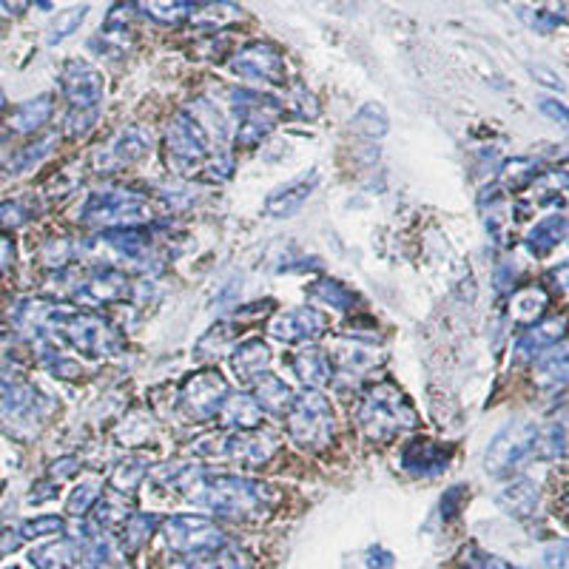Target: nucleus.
<instances>
[{
	"label": "nucleus",
	"instance_id": "f3484780",
	"mask_svg": "<svg viewBox=\"0 0 569 569\" xmlns=\"http://www.w3.org/2000/svg\"><path fill=\"white\" fill-rule=\"evenodd\" d=\"M327 316L316 308H291V311L274 313L268 322V334L279 342H316L327 334Z\"/></svg>",
	"mask_w": 569,
	"mask_h": 569
},
{
	"label": "nucleus",
	"instance_id": "58836bf2",
	"mask_svg": "<svg viewBox=\"0 0 569 569\" xmlns=\"http://www.w3.org/2000/svg\"><path fill=\"white\" fill-rule=\"evenodd\" d=\"M388 112H384L382 105L379 103H365L359 109V112L354 114V120H350V129H354V134H359V137H368V140H379L388 134Z\"/></svg>",
	"mask_w": 569,
	"mask_h": 569
},
{
	"label": "nucleus",
	"instance_id": "6ab92c4d",
	"mask_svg": "<svg viewBox=\"0 0 569 569\" xmlns=\"http://www.w3.org/2000/svg\"><path fill=\"white\" fill-rule=\"evenodd\" d=\"M316 186H320V174L316 171L305 174V177H297V180H291L288 186H279L277 191H271L268 200H265V214L274 216V220H288V216L299 214L302 205H305V202L311 200L313 191H316Z\"/></svg>",
	"mask_w": 569,
	"mask_h": 569
},
{
	"label": "nucleus",
	"instance_id": "9d476101",
	"mask_svg": "<svg viewBox=\"0 0 569 569\" xmlns=\"http://www.w3.org/2000/svg\"><path fill=\"white\" fill-rule=\"evenodd\" d=\"M535 442H538V424L527 422V419H515L504 431L495 433V438L487 447L484 470L495 479H507L533 456Z\"/></svg>",
	"mask_w": 569,
	"mask_h": 569
},
{
	"label": "nucleus",
	"instance_id": "cd10ccee",
	"mask_svg": "<svg viewBox=\"0 0 569 569\" xmlns=\"http://www.w3.org/2000/svg\"><path fill=\"white\" fill-rule=\"evenodd\" d=\"M564 342V320H553V322H535L529 325L524 334H521L518 345H515V354L518 359L533 361L535 356L544 354L547 347L558 345Z\"/></svg>",
	"mask_w": 569,
	"mask_h": 569
},
{
	"label": "nucleus",
	"instance_id": "13d9d810",
	"mask_svg": "<svg viewBox=\"0 0 569 569\" xmlns=\"http://www.w3.org/2000/svg\"><path fill=\"white\" fill-rule=\"evenodd\" d=\"M365 556H368L365 558V564H368L370 569H393V564H397L393 553H388V549L382 547H370Z\"/></svg>",
	"mask_w": 569,
	"mask_h": 569
},
{
	"label": "nucleus",
	"instance_id": "412c9836",
	"mask_svg": "<svg viewBox=\"0 0 569 569\" xmlns=\"http://www.w3.org/2000/svg\"><path fill=\"white\" fill-rule=\"evenodd\" d=\"M186 21L197 29H228L243 21V9L231 0H188Z\"/></svg>",
	"mask_w": 569,
	"mask_h": 569
},
{
	"label": "nucleus",
	"instance_id": "8fccbe9b",
	"mask_svg": "<svg viewBox=\"0 0 569 569\" xmlns=\"http://www.w3.org/2000/svg\"><path fill=\"white\" fill-rule=\"evenodd\" d=\"M71 254H75L71 243H66V239H49L41 250V263L49 265V268H63L66 263H71Z\"/></svg>",
	"mask_w": 569,
	"mask_h": 569
},
{
	"label": "nucleus",
	"instance_id": "603ef678",
	"mask_svg": "<svg viewBox=\"0 0 569 569\" xmlns=\"http://www.w3.org/2000/svg\"><path fill=\"white\" fill-rule=\"evenodd\" d=\"M100 118V109H91V112H75L71 109L69 118H66V132L69 137H83V134L91 132V125L98 123Z\"/></svg>",
	"mask_w": 569,
	"mask_h": 569
},
{
	"label": "nucleus",
	"instance_id": "3c124183",
	"mask_svg": "<svg viewBox=\"0 0 569 569\" xmlns=\"http://www.w3.org/2000/svg\"><path fill=\"white\" fill-rule=\"evenodd\" d=\"M465 569H515V567L510 561H504V558L490 556V553H481V549L470 547L465 553Z\"/></svg>",
	"mask_w": 569,
	"mask_h": 569
},
{
	"label": "nucleus",
	"instance_id": "7c9ffc66",
	"mask_svg": "<svg viewBox=\"0 0 569 569\" xmlns=\"http://www.w3.org/2000/svg\"><path fill=\"white\" fill-rule=\"evenodd\" d=\"M499 507L515 518H529L538 507V484L529 479H518L499 493Z\"/></svg>",
	"mask_w": 569,
	"mask_h": 569
},
{
	"label": "nucleus",
	"instance_id": "c03bdc74",
	"mask_svg": "<svg viewBox=\"0 0 569 569\" xmlns=\"http://www.w3.org/2000/svg\"><path fill=\"white\" fill-rule=\"evenodd\" d=\"M501 177H504L507 191H521V188L533 186L538 180V163L529 160V157H515V160H510L504 166Z\"/></svg>",
	"mask_w": 569,
	"mask_h": 569
},
{
	"label": "nucleus",
	"instance_id": "5fc2aeb1",
	"mask_svg": "<svg viewBox=\"0 0 569 569\" xmlns=\"http://www.w3.org/2000/svg\"><path fill=\"white\" fill-rule=\"evenodd\" d=\"M465 499H467V487L456 484L450 487L445 495H442V518L445 521H453L458 513H461V507H465Z\"/></svg>",
	"mask_w": 569,
	"mask_h": 569
},
{
	"label": "nucleus",
	"instance_id": "dca6fc26",
	"mask_svg": "<svg viewBox=\"0 0 569 569\" xmlns=\"http://www.w3.org/2000/svg\"><path fill=\"white\" fill-rule=\"evenodd\" d=\"M125 297H129V277L118 271L114 265L94 268L86 277H80L75 288V299L89 311L91 308L118 305V302H125Z\"/></svg>",
	"mask_w": 569,
	"mask_h": 569
},
{
	"label": "nucleus",
	"instance_id": "f257e3e1",
	"mask_svg": "<svg viewBox=\"0 0 569 569\" xmlns=\"http://www.w3.org/2000/svg\"><path fill=\"white\" fill-rule=\"evenodd\" d=\"M188 499L194 501L197 507L209 510L220 518L248 524V521L268 518L277 495L271 493V487L257 479H248V476L205 470L188 490Z\"/></svg>",
	"mask_w": 569,
	"mask_h": 569
},
{
	"label": "nucleus",
	"instance_id": "1a4fd4ad",
	"mask_svg": "<svg viewBox=\"0 0 569 569\" xmlns=\"http://www.w3.org/2000/svg\"><path fill=\"white\" fill-rule=\"evenodd\" d=\"M154 209L137 191H98L80 205V223L91 228H143L152 223Z\"/></svg>",
	"mask_w": 569,
	"mask_h": 569
},
{
	"label": "nucleus",
	"instance_id": "de8ad7c7",
	"mask_svg": "<svg viewBox=\"0 0 569 569\" xmlns=\"http://www.w3.org/2000/svg\"><path fill=\"white\" fill-rule=\"evenodd\" d=\"M535 453H542L544 458H564V453H567V427L556 422V424H549L544 433L538 431Z\"/></svg>",
	"mask_w": 569,
	"mask_h": 569
},
{
	"label": "nucleus",
	"instance_id": "338daca9",
	"mask_svg": "<svg viewBox=\"0 0 569 569\" xmlns=\"http://www.w3.org/2000/svg\"><path fill=\"white\" fill-rule=\"evenodd\" d=\"M501 3H504V0H501Z\"/></svg>",
	"mask_w": 569,
	"mask_h": 569
},
{
	"label": "nucleus",
	"instance_id": "f03ea898",
	"mask_svg": "<svg viewBox=\"0 0 569 569\" xmlns=\"http://www.w3.org/2000/svg\"><path fill=\"white\" fill-rule=\"evenodd\" d=\"M43 331H52L60 342L83 354L86 359H105L123 350V336L114 331L109 320L89 308H63L55 305Z\"/></svg>",
	"mask_w": 569,
	"mask_h": 569
},
{
	"label": "nucleus",
	"instance_id": "6e6552de",
	"mask_svg": "<svg viewBox=\"0 0 569 569\" xmlns=\"http://www.w3.org/2000/svg\"><path fill=\"white\" fill-rule=\"evenodd\" d=\"M228 105L236 123V148H257L284 118V103L254 89H231Z\"/></svg>",
	"mask_w": 569,
	"mask_h": 569
},
{
	"label": "nucleus",
	"instance_id": "b1692460",
	"mask_svg": "<svg viewBox=\"0 0 569 569\" xmlns=\"http://www.w3.org/2000/svg\"><path fill=\"white\" fill-rule=\"evenodd\" d=\"M293 397H297V393H293L291 384H284L279 376L268 373V370L254 379V399H257V404L268 416L282 419L284 413H288V408H291Z\"/></svg>",
	"mask_w": 569,
	"mask_h": 569
},
{
	"label": "nucleus",
	"instance_id": "4c0bfd02",
	"mask_svg": "<svg viewBox=\"0 0 569 569\" xmlns=\"http://www.w3.org/2000/svg\"><path fill=\"white\" fill-rule=\"evenodd\" d=\"M132 7L160 26H177L188 14V0H132Z\"/></svg>",
	"mask_w": 569,
	"mask_h": 569
},
{
	"label": "nucleus",
	"instance_id": "69168bd1",
	"mask_svg": "<svg viewBox=\"0 0 569 569\" xmlns=\"http://www.w3.org/2000/svg\"><path fill=\"white\" fill-rule=\"evenodd\" d=\"M7 112V94H3V91H0V114Z\"/></svg>",
	"mask_w": 569,
	"mask_h": 569
},
{
	"label": "nucleus",
	"instance_id": "2eb2a0df",
	"mask_svg": "<svg viewBox=\"0 0 569 569\" xmlns=\"http://www.w3.org/2000/svg\"><path fill=\"white\" fill-rule=\"evenodd\" d=\"M60 91L66 103H69V109H75V112L100 109L105 94L103 71L94 69L89 60L71 57V60L63 63L60 69Z\"/></svg>",
	"mask_w": 569,
	"mask_h": 569
},
{
	"label": "nucleus",
	"instance_id": "a878e982",
	"mask_svg": "<svg viewBox=\"0 0 569 569\" xmlns=\"http://www.w3.org/2000/svg\"><path fill=\"white\" fill-rule=\"evenodd\" d=\"M547 308L549 293L544 291L542 284H527V288H518L510 299V320H513V325L529 327L535 322H542Z\"/></svg>",
	"mask_w": 569,
	"mask_h": 569
},
{
	"label": "nucleus",
	"instance_id": "c85d7f7f",
	"mask_svg": "<svg viewBox=\"0 0 569 569\" xmlns=\"http://www.w3.org/2000/svg\"><path fill=\"white\" fill-rule=\"evenodd\" d=\"M29 564L35 569H80L75 538H57V542L41 544L29 553Z\"/></svg>",
	"mask_w": 569,
	"mask_h": 569
},
{
	"label": "nucleus",
	"instance_id": "20e7f679",
	"mask_svg": "<svg viewBox=\"0 0 569 569\" xmlns=\"http://www.w3.org/2000/svg\"><path fill=\"white\" fill-rule=\"evenodd\" d=\"M361 433L376 445H390L402 431H413L419 424L416 408L408 402L393 382H376L359 399L356 410Z\"/></svg>",
	"mask_w": 569,
	"mask_h": 569
},
{
	"label": "nucleus",
	"instance_id": "e2e57ef3",
	"mask_svg": "<svg viewBox=\"0 0 569 569\" xmlns=\"http://www.w3.org/2000/svg\"><path fill=\"white\" fill-rule=\"evenodd\" d=\"M29 7H32V0H0V9L9 14H23L29 12Z\"/></svg>",
	"mask_w": 569,
	"mask_h": 569
},
{
	"label": "nucleus",
	"instance_id": "a18cd8bd",
	"mask_svg": "<svg viewBox=\"0 0 569 569\" xmlns=\"http://www.w3.org/2000/svg\"><path fill=\"white\" fill-rule=\"evenodd\" d=\"M37 205L32 200H7L0 202V228H21L29 220H35Z\"/></svg>",
	"mask_w": 569,
	"mask_h": 569
},
{
	"label": "nucleus",
	"instance_id": "864d4df0",
	"mask_svg": "<svg viewBox=\"0 0 569 569\" xmlns=\"http://www.w3.org/2000/svg\"><path fill=\"white\" fill-rule=\"evenodd\" d=\"M291 109L302 120H313V118H316V114H320V103H316V98H313V94L308 89H302V86H297V89H293Z\"/></svg>",
	"mask_w": 569,
	"mask_h": 569
},
{
	"label": "nucleus",
	"instance_id": "f704fd0d",
	"mask_svg": "<svg viewBox=\"0 0 569 569\" xmlns=\"http://www.w3.org/2000/svg\"><path fill=\"white\" fill-rule=\"evenodd\" d=\"M308 299L311 302H316V305L322 308H334V311H354V305L359 302L356 299V293L347 288V284H342L339 279H316V282L308 284Z\"/></svg>",
	"mask_w": 569,
	"mask_h": 569
},
{
	"label": "nucleus",
	"instance_id": "aec40b11",
	"mask_svg": "<svg viewBox=\"0 0 569 569\" xmlns=\"http://www.w3.org/2000/svg\"><path fill=\"white\" fill-rule=\"evenodd\" d=\"M52 114H55V98L52 94H41V98H32L26 103L14 105L12 112L3 120V132L9 137H26V134L41 132L43 125L49 123Z\"/></svg>",
	"mask_w": 569,
	"mask_h": 569
},
{
	"label": "nucleus",
	"instance_id": "423d86ee",
	"mask_svg": "<svg viewBox=\"0 0 569 569\" xmlns=\"http://www.w3.org/2000/svg\"><path fill=\"white\" fill-rule=\"evenodd\" d=\"M284 424H288V436L297 447L308 453H320L331 447L336 431V416L331 408V399L316 388H305L297 393L284 413Z\"/></svg>",
	"mask_w": 569,
	"mask_h": 569
},
{
	"label": "nucleus",
	"instance_id": "09e8293b",
	"mask_svg": "<svg viewBox=\"0 0 569 569\" xmlns=\"http://www.w3.org/2000/svg\"><path fill=\"white\" fill-rule=\"evenodd\" d=\"M518 18L524 23H527L529 29H535V32H538V35H549V32H553V29H558L564 23V18L561 14H556V12H547V9H527V7H521L518 9Z\"/></svg>",
	"mask_w": 569,
	"mask_h": 569
},
{
	"label": "nucleus",
	"instance_id": "f8f14e48",
	"mask_svg": "<svg viewBox=\"0 0 569 569\" xmlns=\"http://www.w3.org/2000/svg\"><path fill=\"white\" fill-rule=\"evenodd\" d=\"M228 397V382L223 379L220 370H200V373L188 376L180 388V413L194 424L214 422L216 410L223 404V399Z\"/></svg>",
	"mask_w": 569,
	"mask_h": 569
},
{
	"label": "nucleus",
	"instance_id": "473e14b6",
	"mask_svg": "<svg viewBox=\"0 0 569 569\" xmlns=\"http://www.w3.org/2000/svg\"><path fill=\"white\" fill-rule=\"evenodd\" d=\"M52 146H57V134H46V137H37L35 143L18 148L7 160V166H3V174H7V177H21V174L26 171H35V168L55 152Z\"/></svg>",
	"mask_w": 569,
	"mask_h": 569
},
{
	"label": "nucleus",
	"instance_id": "bb28decb",
	"mask_svg": "<svg viewBox=\"0 0 569 569\" xmlns=\"http://www.w3.org/2000/svg\"><path fill=\"white\" fill-rule=\"evenodd\" d=\"M148 231L146 228H109L98 236V245L112 250L118 259H143L148 250Z\"/></svg>",
	"mask_w": 569,
	"mask_h": 569
},
{
	"label": "nucleus",
	"instance_id": "37998d69",
	"mask_svg": "<svg viewBox=\"0 0 569 569\" xmlns=\"http://www.w3.org/2000/svg\"><path fill=\"white\" fill-rule=\"evenodd\" d=\"M86 14H89V7H71L66 9V12H57V18L52 21L49 32H46V43L49 46H57V43H63L66 37H71L80 29V23L86 21Z\"/></svg>",
	"mask_w": 569,
	"mask_h": 569
},
{
	"label": "nucleus",
	"instance_id": "c9c22d12",
	"mask_svg": "<svg viewBox=\"0 0 569 569\" xmlns=\"http://www.w3.org/2000/svg\"><path fill=\"white\" fill-rule=\"evenodd\" d=\"M538 388H558L567 382V345H553L533 359Z\"/></svg>",
	"mask_w": 569,
	"mask_h": 569
},
{
	"label": "nucleus",
	"instance_id": "4be33fe9",
	"mask_svg": "<svg viewBox=\"0 0 569 569\" xmlns=\"http://www.w3.org/2000/svg\"><path fill=\"white\" fill-rule=\"evenodd\" d=\"M263 408L257 404L254 397H245V393H231L223 399L220 410H216V422L223 424L225 431H257L263 424Z\"/></svg>",
	"mask_w": 569,
	"mask_h": 569
},
{
	"label": "nucleus",
	"instance_id": "49530a36",
	"mask_svg": "<svg viewBox=\"0 0 569 569\" xmlns=\"http://www.w3.org/2000/svg\"><path fill=\"white\" fill-rule=\"evenodd\" d=\"M66 518L63 515H37V518L32 521H23L21 527V535L23 542H32V538H46V535H66Z\"/></svg>",
	"mask_w": 569,
	"mask_h": 569
},
{
	"label": "nucleus",
	"instance_id": "6e6d98bb",
	"mask_svg": "<svg viewBox=\"0 0 569 569\" xmlns=\"http://www.w3.org/2000/svg\"><path fill=\"white\" fill-rule=\"evenodd\" d=\"M77 472H80V458L63 456V458H57L55 465L49 467V479L60 484V481H66V479H75Z\"/></svg>",
	"mask_w": 569,
	"mask_h": 569
},
{
	"label": "nucleus",
	"instance_id": "9b49d317",
	"mask_svg": "<svg viewBox=\"0 0 569 569\" xmlns=\"http://www.w3.org/2000/svg\"><path fill=\"white\" fill-rule=\"evenodd\" d=\"M160 535L166 538V547L177 556H197V553H209L228 544L225 533L216 527L214 521L205 515H171L163 518Z\"/></svg>",
	"mask_w": 569,
	"mask_h": 569
},
{
	"label": "nucleus",
	"instance_id": "72a5a7b5",
	"mask_svg": "<svg viewBox=\"0 0 569 569\" xmlns=\"http://www.w3.org/2000/svg\"><path fill=\"white\" fill-rule=\"evenodd\" d=\"M239 339V327L236 322H216L211 331H205L200 342L194 347V359L200 361H216L220 356H225L231 347Z\"/></svg>",
	"mask_w": 569,
	"mask_h": 569
},
{
	"label": "nucleus",
	"instance_id": "7ed1b4c3",
	"mask_svg": "<svg viewBox=\"0 0 569 569\" xmlns=\"http://www.w3.org/2000/svg\"><path fill=\"white\" fill-rule=\"evenodd\" d=\"M225 132L202 123L194 112H177L166 125V160L180 177L202 174L216 152H223Z\"/></svg>",
	"mask_w": 569,
	"mask_h": 569
},
{
	"label": "nucleus",
	"instance_id": "ddd939ff",
	"mask_svg": "<svg viewBox=\"0 0 569 569\" xmlns=\"http://www.w3.org/2000/svg\"><path fill=\"white\" fill-rule=\"evenodd\" d=\"M152 148V134L140 125H125L91 152V168L98 174H118L140 163Z\"/></svg>",
	"mask_w": 569,
	"mask_h": 569
},
{
	"label": "nucleus",
	"instance_id": "ea45409f",
	"mask_svg": "<svg viewBox=\"0 0 569 569\" xmlns=\"http://www.w3.org/2000/svg\"><path fill=\"white\" fill-rule=\"evenodd\" d=\"M148 476V461L140 456H129L123 458L118 467H114L112 479H109V487L112 490H120V493L134 495V490L140 487V481Z\"/></svg>",
	"mask_w": 569,
	"mask_h": 569
},
{
	"label": "nucleus",
	"instance_id": "e433bc0d",
	"mask_svg": "<svg viewBox=\"0 0 569 569\" xmlns=\"http://www.w3.org/2000/svg\"><path fill=\"white\" fill-rule=\"evenodd\" d=\"M163 518L157 513H132L129 518H125V524L120 529H123V547L129 549V553H137L140 547H146L148 542H152V535H157V529H160Z\"/></svg>",
	"mask_w": 569,
	"mask_h": 569
},
{
	"label": "nucleus",
	"instance_id": "a19ab883",
	"mask_svg": "<svg viewBox=\"0 0 569 569\" xmlns=\"http://www.w3.org/2000/svg\"><path fill=\"white\" fill-rule=\"evenodd\" d=\"M202 467L197 465H166L154 470V481L163 484L166 490H174V493H186L194 487V481L202 476Z\"/></svg>",
	"mask_w": 569,
	"mask_h": 569
},
{
	"label": "nucleus",
	"instance_id": "393cba45",
	"mask_svg": "<svg viewBox=\"0 0 569 569\" xmlns=\"http://www.w3.org/2000/svg\"><path fill=\"white\" fill-rule=\"evenodd\" d=\"M271 347L265 345L263 339H245L234 347V356H231V365H234V373L243 379V382H254L257 376H263L271 365Z\"/></svg>",
	"mask_w": 569,
	"mask_h": 569
},
{
	"label": "nucleus",
	"instance_id": "4468645a",
	"mask_svg": "<svg viewBox=\"0 0 569 569\" xmlns=\"http://www.w3.org/2000/svg\"><path fill=\"white\" fill-rule=\"evenodd\" d=\"M231 69H234V75L245 77V80H257V83H288V66H284L282 49L268 41L245 43L243 49L231 57Z\"/></svg>",
	"mask_w": 569,
	"mask_h": 569
},
{
	"label": "nucleus",
	"instance_id": "39448f33",
	"mask_svg": "<svg viewBox=\"0 0 569 569\" xmlns=\"http://www.w3.org/2000/svg\"><path fill=\"white\" fill-rule=\"evenodd\" d=\"M55 404L18 373H0V427L18 442H29L49 422Z\"/></svg>",
	"mask_w": 569,
	"mask_h": 569
},
{
	"label": "nucleus",
	"instance_id": "a211bd4d",
	"mask_svg": "<svg viewBox=\"0 0 569 569\" xmlns=\"http://www.w3.org/2000/svg\"><path fill=\"white\" fill-rule=\"evenodd\" d=\"M450 458L453 447H445L436 438L416 436L402 447L399 465H402L404 472L416 476V479H436V476H442L450 467Z\"/></svg>",
	"mask_w": 569,
	"mask_h": 569
},
{
	"label": "nucleus",
	"instance_id": "5701e85b",
	"mask_svg": "<svg viewBox=\"0 0 569 569\" xmlns=\"http://www.w3.org/2000/svg\"><path fill=\"white\" fill-rule=\"evenodd\" d=\"M291 368L293 373L305 382V388H325L331 379H334V359L327 350L316 345H308L302 350H297L291 359Z\"/></svg>",
	"mask_w": 569,
	"mask_h": 569
},
{
	"label": "nucleus",
	"instance_id": "0e129e2a",
	"mask_svg": "<svg viewBox=\"0 0 569 569\" xmlns=\"http://www.w3.org/2000/svg\"><path fill=\"white\" fill-rule=\"evenodd\" d=\"M327 3H334L336 9H347V7H354L356 0H327Z\"/></svg>",
	"mask_w": 569,
	"mask_h": 569
},
{
	"label": "nucleus",
	"instance_id": "0eeeda50",
	"mask_svg": "<svg viewBox=\"0 0 569 569\" xmlns=\"http://www.w3.org/2000/svg\"><path fill=\"white\" fill-rule=\"evenodd\" d=\"M277 438L257 431H225L214 436L200 438L194 453L209 461H225V465L243 467V470H259L268 465L277 453Z\"/></svg>",
	"mask_w": 569,
	"mask_h": 569
},
{
	"label": "nucleus",
	"instance_id": "052dcab7",
	"mask_svg": "<svg viewBox=\"0 0 569 569\" xmlns=\"http://www.w3.org/2000/svg\"><path fill=\"white\" fill-rule=\"evenodd\" d=\"M538 109H542V114H547L549 120H556V123H567V105L558 103V100H549V98H542L538 100Z\"/></svg>",
	"mask_w": 569,
	"mask_h": 569
},
{
	"label": "nucleus",
	"instance_id": "c756f323",
	"mask_svg": "<svg viewBox=\"0 0 569 569\" xmlns=\"http://www.w3.org/2000/svg\"><path fill=\"white\" fill-rule=\"evenodd\" d=\"M94 524L103 529H120L125 524V518L134 513V495L120 493V490H112L109 493H100L98 504H94Z\"/></svg>",
	"mask_w": 569,
	"mask_h": 569
},
{
	"label": "nucleus",
	"instance_id": "680f3d73",
	"mask_svg": "<svg viewBox=\"0 0 569 569\" xmlns=\"http://www.w3.org/2000/svg\"><path fill=\"white\" fill-rule=\"evenodd\" d=\"M14 263V243L9 234H0V277L12 268Z\"/></svg>",
	"mask_w": 569,
	"mask_h": 569
},
{
	"label": "nucleus",
	"instance_id": "4d7b16f0",
	"mask_svg": "<svg viewBox=\"0 0 569 569\" xmlns=\"http://www.w3.org/2000/svg\"><path fill=\"white\" fill-rule=\"evenodd\" d=\"M544 567L547 569H567V542H556L544 549Z\"/></svg>",
	"mask_w": 569,
	"mask_h": 569
},
{
	"label": "nucleus",
	"instance_id": "2f4dec72",
	"mask_svg": "<svg viewBox=\"0 0 569 569\" xmlns=\"http://www.w3.org/2000/svg\"><path fill=\"white\" fill-rule=\"evenodd\" d=\"M564 236H567V216L553 214L542 220V223H535V228L529 231L527 250L533 257H547L564 243Z\"/></svg>",
	"mask_w": 569,
	"mask_h": 569
},
{
	"label": "nucleus",
	"instance_id": "bf43d9fd",
	"mask_svg": "<svg viewBox=\"0 0 569 569\" xmlns=\"http://www.w3.org/2000/svg\"><path fill=\"white\" fill-rule=\"evenodd\" d=\"M21 544H23L21 529H3V533H0V561L12 556V553H18Z\"/></svg>",
	"mask_w": 569,
	"mask_h": 569
},
{
	"label": "nucleus",
	"instance_id": "79ce46f5",
	"mask_svg": "<svg viewBox=\"0 0 569 569\" xmlns=\"http://www.w3.org/2000/svg\"><path fill=\"white\" fill-rule=\"evenodd\" d=\"M100 493H103V484H100L98 479L80 481V484L71 490L69 501H66V513H69V518H83L86 513H91V507L98 504Z\"/></svg>",
	"mask_w": 569,
	"mask_h": 569
}]
</instances>
